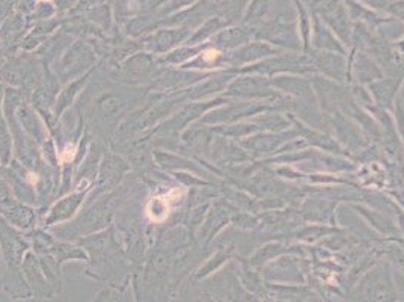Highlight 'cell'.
<instances>
[{"instance_id":"cell-1","label":"cell","mask_w":404,"mask_h":302,"mask_svg":"<svg viewBox=\"0 0 404 302\" xmlns=\"http://www.w3.org/2000/svg\"><path fill=\"white\" fill-rule=\"evenodd\" d=\"M151 207L153 210H148V213L151 215V220L157 221V215L162 213V218L165 220L166 215H168V201L162 200V198H156V200L151 201Z\"/></svg>"},{"instance_id":"cell-2","label":"cell","mask_w":404,"mask_h":302,"mask_svg":"<svg viewBox=\"0 0 404 302\" xmlns=\"http://www.w3.org/2000/svg\"><path fill=\"white\" fill-rule=\"evenodd\" d=\"M219 55V51L217 50H207L206 54H204V59L206 61H213V59H216Z\"/></svg>"}]
</instances>
